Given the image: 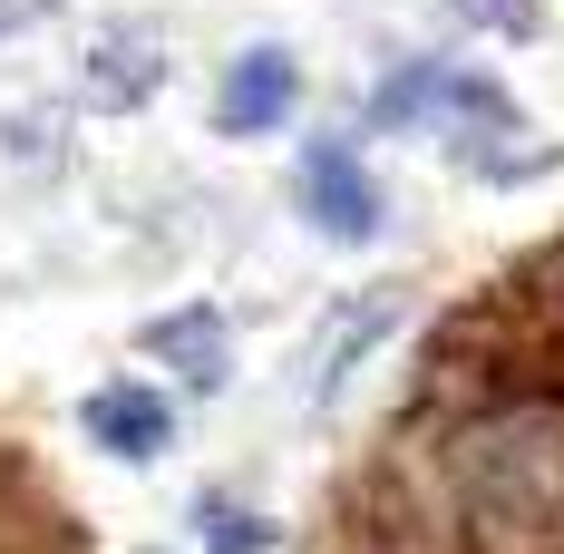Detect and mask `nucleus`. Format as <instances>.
Returning <instances> with one entry per match:
<instances>
[{"label": "nucleus", "mask_w": 564, "mask_h": 554, "mask_svg": "<svg viewBox=\"0 0 564 554\" xmlns=\"http://www.w3.org/2000/svg\"><path fill=\"white\" fill-rule=\"evenodd\" d=\"M302 215L322 224L332 243H370L380 233V185H370V166L350 146H312L302 156Z\"/></svg>", "instance_id": "nucleus-1"}, {"label": "nucleus", "mask_w": 564, "mask_h": 554, "mask_svg": "<svg viewBox=\"0 0 564 554\" xmlns=\"http://www.w3.org/2000/svg\"><path fill=\"white\" fill-rule=\"evenodd\" d=\"M292 98H302V68H292V50H243L225 68V98H215V117H225V137H273L282 117H292Z\"/></svg>", "instance_id": "nucleus-2"}, {"label": "nucleus", "mask_w": 564, "mask_h": 554, "mask_svg": "<svg viewBox=\"0 0 564 554\" xmlns=\"http://www.w3.org/2000/svg\"><path fill=\"white\" fill-rule=\"evenodd\" d=\"M88 438L108 447V457H127V467H147V457H166L175 438V419H166V399L156 389H137V380H108V389H88Z\"/></svg>", "instance_id": "nucleus-3"}, {"label": "nucleus", "mask_w": 564, "mask_h": 554, "mask_svg": "<svg viewBox=\"0 0 564 554\" xmlns=\"http://www.w3.org/2000/svg\"><path fill=\"white\" fill-rule=\"evenodd\" d=\"M195 525H205V545H215V554H263V545H273V535H263L253 515H234L225 497H205V506H195Z\"/></svg>", "instance_id": "nucleus-5"}, {"label": "nucleus", "mask_w": 564, "mask_h": 554, "mask_svg": "<svg viewBox=\"0 0 564 554\" xmlns=\"http://www.w3.org/2000/svg\"><path fill=\"white\" fill-rule=\"evenodd\" d=\"M467 20H487V30H525V40H535L545 0H467Z\"/></svg>", "instance_id": "nucleus-6"}, {"label": "nucleus", "mask_w": 564, "mask_h": 554, "mask_svg": "<svg viewBox=\"0 0 564 554\" xmlns=\"http://www.w3.org/2000/svg\"><path fill=\"white\" fill-rule=\"evenodd\" d=\"M147 350L166 360V370H185V380H225V312H166V322H147Z\"/></svg>", "instance_id": "nucleus-4"}]
</instances>
